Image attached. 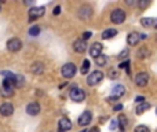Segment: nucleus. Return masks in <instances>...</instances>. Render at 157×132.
Instances as JSON below:
<instances>
[{"label":"nucleus","instance_id":"nucleus-5","mask_svg":"<svg viewBox=\"0 0 157 132\" xmlns=\"http://www.w3.org/2000/svg\"><path fill=\"white\" fill-rule=\"evenodd\" d=\"M22 48V41L18 37H13L7 41V50L10 52H18Z\"/></svg>","mask_w":157,"mask_h":132},{"label":"nucleus","instance_id":"nucleus-33","mask_svg":"<svg viewBox=\"0 0 157 132\" xmlns=\"http://www.w3.org/2000/svg\"><path fill=\"white\" fill-rule=\"evenodd\" d=\"M116 127H117V121H116V120H112V123H110V130H116Z\"/></svg>","mask_w":157,"mask_h":132},{"label":"nucleus","instance_id":"nucleus-7","mask_svg":"<svg viewBox=\"0 0 157 132\" xmlns=\"http://www.w3.org/2000/svg\"><path fill=\"white\" fill-rule=\"evenodd\" d=\"M91 119H92L91 111L86 110V111H83V114H81L80 117H78L77 123H78V125H81V127H86V125H88V124H90Z\"/></svg>","mask_w":157,"mask_h":132},{"label":"nucleus","instance_id":"nucleus-17","mask_svg":"<svg viewBox=\"0 0 157 132\" xmlns=\"http://www.w3.org/2000/svg\"><path fill=\"white\" fill-rule=\"evenodd\" d=\"M150 109V103H147V102H144V103H139L138 106H136V114H142V113H145L146 110H149Z\"/></svg>","mask_w":157,"mask_h":132},{"label":"nucleus","instance_id":"nucleus-29","mask_svg":"<svg viewBox=\"0 0 157 132\" xmlns=\"http://www.w3.org/2000/svg\"><path fill=\"white\" fill-rule=\"evenodd\" d=\"M128 66H130V62H128V61H127V62H121V63H120V65H119L120 69H123V67H124V69H127V72H130V69H128Z\"/></svg>","mask_w":157,"mask_h":132},{"label":"nucleus","instance_id":"nucleus-1","mask_svg":"<svg viewBox=\"0 0 157 132\" xmlns=\"http://www.w3.org/2000/svg\"><path fill=\"white\" fill-rule=\"evenodd\" d=\"M69 96H71V99L75 100V102H83V100L86 99V92H84L80 87L75 85V87H72L71 92H69Z\"/></svg>","mask_w":157,"mask_h":132},{"label":"nucleus","instance_id":"nucleus-35","mask_svg":"<svg viewBox=\"0 0 157 132\" xmlns=\"http://www.w3.org/2000/svg\"><path fill=\"white\" fill-rule=\"evenodd\" d=\"M52 13H54V15H58V14L61 13V7H59V6H57V7L54 8V11H52Z\"/></svg>","mask_w":157,"mask_h":132},{"label":"nucleus","instance_id":"nucleus-14","mask_svg":"<svg viewBox=\"0 0 157 132\" xmlns=\"http://www.w3.org/2000/svg\"><path fill=\"white\" fill-rule=\"evenodd\" d=\"M124 94H125V87L121 85V84L114 85L113 89H112V96H114V98H120V96H123Z\"/></svg>","mask_w":157,"mask_h":132},{"label":"nucleus","instance_id":"nucleus-39","mask_svg":"<svg viewBox=\"0 0 157 132\" xmlns=\"http://www.w3.org/2000/svg\"><path fill=\"white\" fill-rule=\"evenodd\" d=\"M81 132H87V131H81Z\"/></svg>","mask_w":157,"mask_h":132},{"label":"nucleus","instance_id":"nucleus-37","mask_svg":"<svg viewBox=\"0 0 157 132\" xmlns=\"http://www.w3.org/2000/svg\"><path fill=\"white\" fill-rule=\"evenodd\" d=\"M87 132H101V131H99V128L94 127V128H91V130H90V131H87Z\"/></svg>","mask_w":157,"mask_h":132},{"label":"nucleus","instance_id":"nucleus-25","mask_svg":"<svg viewBox=\"0 0 157 132\" xmlns=\"http://www.w3.org/2000/svg\"><path fill=\"white\" fill-rule=\"evenodd\" d=\"M90 66H91V63H90V61H88V59H86V61H84V62H83V67H81V70H80V72L83 73V74H86V73L88 72Z\"/></svg>","mask_w":157,"mask_h":132},{"label":"nucleus","instance_id":"nucleus-31","mask_svg":"<svg viewBox=\"0 0 157 132\" xmlns=\"http://www.w3.org/2000/svg\"><path fill=\"white\" fill-rule=\"evenodd\" d=\"M127 55H128V50H123V51L120 52L119 58H127Z\"/></svg>","mask_w":157,"mask_h":132},{"label":"nucleus","instance_id":"nucleus-34","mask_svg":"<svg viewBox=\"0 0 157 132\" xmlns=\"http://www.w3.org/2000/svg\"><path fill=\"white\" fill-rule=\"evenodd\" d=\"M136 103H144L145 102V98L144 96H141V95H139V96H136Z\"/></svg>","mask_w":157,"mask_h":132},{"label":"nucleus","instance_id":"nucleus-27","mask_svg":"<svg viewBox=\"0 0 157 132\" xmlns=\"http://www.w3.org/2000/svg\"><path fill=\"white\" fill-rule=\"evenodd\" d=\"M138 55H139V58H146L147 55H149V51H147L146 48H141L138 52Z\"/></svg>","mask_w":157,"mask_h":132},{"label":"nucleus","instance_id":"nucleus-26","mask_svg":"<svg viewBox=\"0 0 157 132\" xmlns=\"http://www.w3.org/2000/svg\"><path fill=\"white\" fill-rule=\"evenodd\" d=\"M135 132H150V130L146 125H138V127L135 128Z\"/></svg>","mask_w":157,"mask_h":132},{"label":"nucleus","instance_id":"nucleus-40","mask_svg":"<svg viewBox=\"0 0 157 132\" xmlns=\"http://www.w3.org/2000/svg\"><path fill=\"white\" fill-rule=\"evenodd\" d=\"M156 114H157V109H156Z\"/></svg>","mask_w":157,"mask_h":132},{"label":"nucleus","instance_id":"nucleus-8","mask_svg":"<svg viewBox=\"0 0 157 132\" xmlns=\"http://www.w3.org/2000/svg\"><path fill=\"white\" fill-rule=\"evenodd\" d=\"M44 11H46V8H44V7H35V8H32V10L29 11V19H30V21H33V19L40 18V17L44 15Z\"/></svg>","mask_w":157,"mask_h":132},{"label":"nucleus","instance_id":"nucleus-2","mask_svg":"<svg viewBox=\"0 0 157 132\" xmlns=\"http://www.w3.org/2000/svg\"><path fill=\"white\" fill-rule=\"evenodd\" d=\"M103 78V73L101 72V70H94L92 73H90V76L87 77V84L88 85H97V84H99L101 81H102Z\"/></svg>","mask_w":157,"mask_h":132},{"label":"nucleus","instance_id":"nucleus-38","mask_svg":"<svg viewBox=\"0 0 157 132\" xmlns=\"http://www.w3.org/2000/svg\"><path fill=\"white\" fill-rule=\"evenodd\" d=\"M153 26H155V28H156V29H157V19H156V21H155V25H153Z\"/></svg>","mask_w":157,"mask_h":132},{"label":"nucleus","instance_id":"nucleus-13","mask_svg":"<svg viewBox=\"0 0 157 132\" xmlns=\"http://www.w3.org/2000/svg\"><path fill=\"white\" fill-rule=\"evenodd\" d=\"M139 40H141V35H139L138 32H131L130 35L127 36V43L130 44V46H135V44H138Z\"/></svg>","mask_w":157,"mask_h":132},{"label":"nucleus","instance_id":"nucleus-4","mask_svg":"<svg viewBox=\"0 0 157 132\" xmlns=\"http://www.w3.org/2000/svg\"><path fill=\"white\" fill-rule=\"evenodd\" d=\"M110 19L113 24H123L125 21V13L121 10V8H116V10L112 11L110 14Z\"/></svg>","mask_w":157,"mask_h":132},{"label":"nucleus","instance_id":"nucleus-11","mask_svg":"<svg viewBox=\"0 0 157 132\" xmlns=\"http://www.w3.org/2000/svg\"><path fill=\"white\" fill-rule=\"evenodd\" d=\"M13 113H14V106L11 105V103L6 102V103H3V105L0 106V114H2V116L8 117V116H11Z\"/></svg>","mask_w":157,"mask_h":132},{"label":"nucleus","instance_id":"nucleus-18","mask_svg":"<svg viewBox=\"0 0 157 132\" xmlns=\"http://www.w3.org/2000/svg\"><path fill=\"white\" fill-rule=\"evenodd\" d=\"M127 124H128L127 116H125V114H120V116H119V127H120V130L125 131V128H127Z\"/></svg>","mask_w":157,"mask_h":132},{"label":"nucleus","instance_id":"nucleus-22","mask_svg":"<svg viewBox=\"0 0 157 132\" xmlns=\"http://www.w3.org/2000/svg\"><path fill=\"white\" fill-rule=\"evenodd\" d=\"M106 61H108V58H106L105 55H99L98 58H95V62H97L98 66H105L106 65Z\"/></svg>","mask_w":157,"mask_h":132},{"label":"nucleus","instance_id":"nucleus-12","mask_svg":"<svg viewBox=\"0 0 157 132\" xmlns=\"http://www.w3.org/2000/svg\"><path fill=\"white\" fill-rule=\"evenodd\" d=\"M73 50L76 52H78V54H83V52L87 50V43L83 40V39H78V40H76L73 43Z\"/></svg>","mask_w":157,"mask_h":132},{"label":"nucleus","instance_id":"nucleus-6","mask_svg":"<svg viewBox=\"0 0 157 132\" xmlns=\"http://www.w3.org/2000/svg\"><path fill=\"white\" fill-rule=\"evenodd\" d=\"M149 81V74L146 72H141L135 76V84L139 87H145Z\"/></svg>","mask_w":157,"mask_h":132},{"label":"nucleus","instance_id":"nucleus-9","mask_svg":"<svg viewBox=\"0 0 157 132\" xmlns=\"http://www.w3.org/2000/svg\"><path fill=\"white\" fill-rule=\"evenodd\" d=\"M102 50L103 46L101 43H94L91 47H90V55L94 58H98L99 55H102Z\"/></svg>","mask_w":157,"mask_h":132},{"label":"nucleus","instance_id":"nucleus-24","mask_svg":"<svg viewBox=\"0 0 157 132\" xmlns=\"http://www.w3.org/2000/svg\"><path fill=\"white\" fill-rule=\"evenodd\" d=\"M29 33H30V36H39V33H40V26H37V25L32 26L29 29Z\"/></svg>","mask_w":157,"mask_h":132},{"label":"nucleus","instance_id":"nucleus-23","mask_svg":"<svg viewBox=\"0 0 157 132\" xmlns=\"http://www.w3.org/2000/svg\"><path fill=\"white\" fill-rule=\"evenodd\" d=\"M24 85V77L22 76H15V88H21Z\"/></svg>","mask_w":157,"mask_h":132},{"label":"nucleus","instance_id":"nucleus-10","mask_svg":"<svg viewBox=\"0 0 157 132\" xmlns=\"http://www.w3.org/2000/svg\"><path fill=\"white\" fill-rule=\"evenodd\" d=\"M26 113L29 116H37L40 113V105L37 102H30L29 105L26 106Z\"/></svg>","mask_w":157,"mask_h":132},{"label":"nucleus","instance_id":"nucleus-3","mask_svg":"<svg viewBox=\"0 0 157 132\" xmlns=\"http://www.w3.org/2000/svg\"><path fill=\"white\" fill-rule=\"evenodd\" d=\"M76 65L72 62L69 63H65V65L62 66V70H61V73H62V76L65 78H72L75 77V74H76Z\"/></svg>","mask_w":157,"mask_h":132},{"label":"nucleus","instance_id":"nucleus-36","mask_svg":"<svg viewBox=\"0 0 157 132\" xmlns=\"http://www.w3.org/2000/svg\"><path fill=\"white\" fill-rule=\"evenodd\" d=\"M121 109H123V105H121V103H119V105L114 106V110H116V111H120Z\"/></svg>","mask_w":157,"mask_h":132},{"label":"nucleus","instance_id":"nucleus-28","mask_svg":"<svg viewBox=\"0 0 157 132\" xmlns=\"http://www.w3.org/2000/svg\"><path fill=\"white\" fill-rule=\"evenodd\" d=\"M149 4H150V2H149V0H146V2H145V0H141V2L138 3L139 8H146Z\"/></svg>","mask_w":157,"mask_h":132},{"label":"nucleus","instance_id":"nucleus-21","mask_svg":"<svg viewBox=\"0 0 157 132\" xmlns=\"http://www.w3.org/2000/svg\"><path fill=\"white\" fill-rule=\"evenodd\" d=\"M141 22H142V26H145V28H150L155 25V19L153 18H142Z\"/></svg>","mask_w":157,"mask_h":132},{"label":"nucleus","instance_id":"nucleus-19","mask_svg":"<svg viewBox=\"0 0 157 132\" xmlns=\"http://www.w3.org/2000/svg\"><path fill=\"white\" fill-rule=\"evenodd\" d=\"M117 35V30L116 29H106L105 32L102 33V39L103 40H108V39H112Z\"/></svg>","mask_w":157,"mask_h":132},{"label":"nucleus","instance_id":"nucleus-32","mask_svg":"<svg viewBox=\"0 0 157 132\" xmlns=\"http://www.w3.org/2000/svg\"><path fill=\"white\" fill-rule=\"evenodd\" d=\"M109 76H110V78H117V72L116 70H110V72H109Z\"/></svg>","mask_w":157,"mask_h":132},{"label":"nucleus","instance_id":"nucleus-16","mask_svg":"<svg viewBox=\"0 0 157 132\" xmlns=\"http://www.w3.org/2000/svg\"><path fill=\"white\" fill-rule=\"evenodd\" d=\"M30 72L35 73V74H41V73L44 72V65H43L41 62H35V63H32Z\"/></svg>","mask_w":157,"mask_h":132},{"label":"nucleus","instance_id":"nucleus-20","mask_svg":"<svg viewBox=\"0 0 157 132\" xmlns=\"http://www.w3.org/2000/svg\"><path fill=\"white\" fill-rule=\"evenodd\" d=\"M91 15V8L90 7H81L80 8V11H78V17L80 18H87V17H90Z\"/></svg>","mask_w":157,"mask_h":132},{"label":"nucleus","instance_id":"nucleus-30","mask_svg":"<svg viewBox=\"0 0 157 132\" xmlns=\"http://www.w3.org/2000/svg\"><path fill=\"white\" fill-rule=\"evenodd\" d=\"M91 36H92V33H91V32H84V35H83V40H84V41L88 40V39L91 37Z\"/></svg>","mask_w":157,"mask_h":132},{"label":"nucleus","instance_id":"nucleus-15","mask_svg":"<svg viewBox=\"0 0 157 132\" xmlns=\"http://www.w3.org/2000/svg\"><path fill=\"white\" fill-rule=\"evenodd\" d=\"M58 127H59L61 132L69 131V130H72V123L69 119H62V120H59V123H58Z\"/></svg>","mask_w":157,"mask_h":132}]
</instances>
